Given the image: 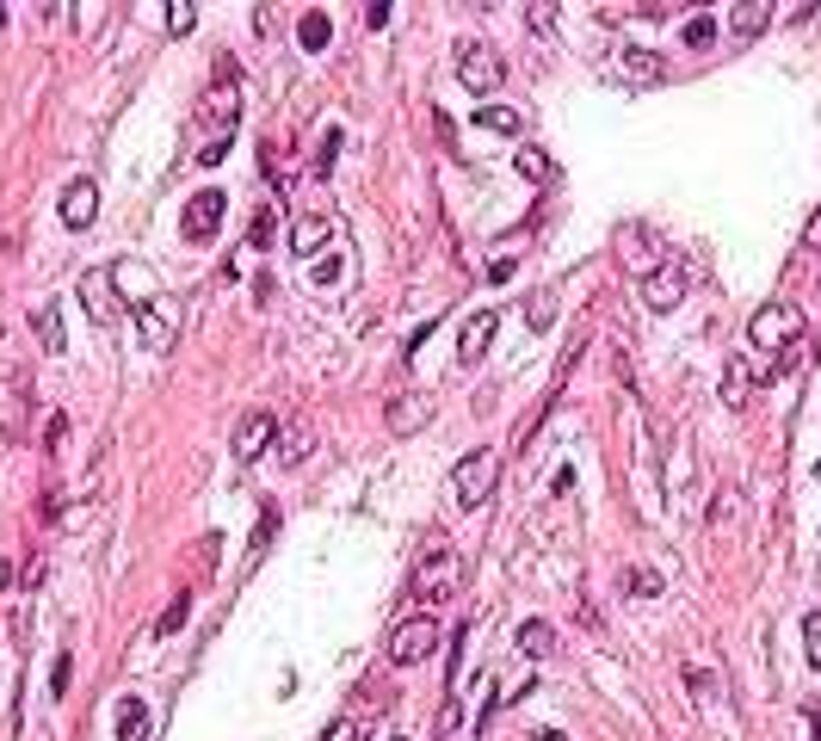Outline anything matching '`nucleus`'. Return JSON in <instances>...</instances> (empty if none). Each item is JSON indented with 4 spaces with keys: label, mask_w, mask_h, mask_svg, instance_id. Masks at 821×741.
Returning a JSON list of instances; mask_svg holds the SVG:
<instances>
[{
    "label": "nucleus",
    "mask_w": 821,
    "mask_h": 741,
    "mask_svg": "<svg viewBox=\"0 0 821 741\" xmlns=\"http://www.w3.org/2000/svg\"><path fill=\"white\" fill-rule=\"evenodd\" d=\"M457 81L470 87V93H482V105H488V93L507 81V56L494 50V44H482V38H463V44H457Z\"/></svg>",
    "instance_id": "nucleus-1"
},
{
    "label": "nucleus",
    "mask_w": 821,
    "mask_h": 741,
    "mask_svg": "<svg viewBox=\"0 0 821 741\" xmlns=\"http://www.w3.org/2000/svg\"><path fill=\"white\" fill-rule=\"evenodd\" d=\"M457 581H463V562L439 544V550H426L420 556V569H414V599H420V606H439V599H451L457 593Z\"/></svg>",
    "instance_id": "nucleus-2"
},
{
    "label": "nucleus",
    "mask_w": 821,
    "mask_h": 741,
    "mask_svg": "<svg viewBox=\"0 0 821 741\" xmlns=\"http://www.w3.org/2000/svg\"><path fill=\"white\" fill-rule=\"evenodd\" d=\"M747 340H754L760 352H791V346L803 340V315H797V303H766L754 322H747Z\"/></svg>",
    "instance_id": "nucleus-3"
},
{
    "label": "nucleus",
    "mask_w": 821,
    "mask_h": 741,
    "mask_svg": "<svg viewBox=\"0 0 821 741\" xmlns=\"http://www.w3.org/2000/svg\"><path fill=\"white\" fill-rule=\"evenodd\" d=\"M136 334L149 352H173V340H180V297L161 291L149 303H136Z\"/></svg>",
    "instance_id": "nucleus-4"
},
{
    "label": "nucleus",
    "mask_w": 821,
    "mask_h": 741,
    "mask_svg": "<svg viewBox=\"0 0 821 741\" xmlns=\"http://www.w3.org/2000/svg\"><path fill=\"white\" fill-rule=\"evenodd\" d=\"M494 482H501V457L494 451H470L457 464V476H451V488H457V507H488V494H494Z\"/></svg>",
    "instance_id": "nucleus-5"
},
{
    "label": "nucleus",
    "mask_w": 821,
    "mask_h": 741,
    "mask_svg": "<svg viewBox=\"0 0 821 741\" xmlns=\"http://www.w3.org/2000/svg\"><path fill=\"white\" fill-rule=\"evenodd\" d=\"M686 291H692V272H686V260H661V266H649V272H642V303H649L655 315L680 309V303H686Z\"/></svg>",
    "instance_id": "nucleus-6"
},
{
    "label": "nucleus",
    "mask_w": 821,
    "mask_h": 741,
    "mask_svg": "<svg viewBox=\"0 0 821 741\" xmlns=\"http://www.w3.org/2000/svg\"><path fill=\"white\" fill-rule=\"evenodd\" d=\"M192 112H198V124H217L223 136L241 124V81L229 75V68H223V75L217 81H210L204 93H198V105H192Z\"/></svg>",
    "instance_id": "nucleus-7"
},
{
    "label": "nucleus",
    "mask_w": 821,
    "mask_h": 741,
    "mask_svg": "<svg viewBox=\"0 0 821 741\" xmlns=\"http://www.w3.org/2000/svg\"><path fill=\"white\" fill-rule=\"evenodd\" d=\"M433 414H439V396H433V390H402V396H389V408H383V420H389V433H396V439L420 433Z\"/></svg>",
    "instance_id": "nucleus-8"
},
{
    "label": "nucleus",
    "mask_w": 821,
    "mask_h": 741,
    "mask_svg": "<svg viewBox=\"0 0 821 741\" xmlns=\"http://www.w3.org/2000/svg\"><path fill=\"white\" fill-rule=\"evenodd\" d=\"M433 649H439V618H408L396 637H389V661H396V667H414Z\"/></svg>",
    "instance_id": "nucleus-9"
},
{
    "label": "nucleus",
    "mask_w": 821,
    "mask_h": 741,
    "mask_svg": "<svg viewBox=\"0 0 821 741\" xmlns=\"http://www.w3.org/2000/svg\"><path fill=\"white\" fill-rule=\"evenodd\" d=\"M278 445V420L272 414H241V427L229 433V451H235V464H254V457Z\"/></svg>",
    "instance_id": "nucleus-10"
},
{
    "label": "nucleus",
    "mask_w": 821,
    "mask_h": 741,
    "mask_svg": "<svg viewBox=\"0 0 821 741\" xmlns=\"http://www.w3.org/2000/svg\"><path fill=\"white\" fill-rule=\"evenodd\" d=\"M223 210H229L223 192H192L186 198V241H210L223 229Z\"/></svg>",
    "instance_id": "nucleus-11"
},
{
    "label": "nucleus",
    "mask_w": 821,
    "mask_h": 741,
    "mask_svg": "<svg viewBox=\"0 0 821 741\" xmlns=\"http://www.w3.org/2000/svg\"><path fill=\"white\" fill-rule=\"evenodd\" d=\"M494 328H501V315H494V309L463 315V328H457V359H463V365H476L482 352L494 346Z\"/></svg>",
    "instance_id": "nucleus-12"
},
{
    "label": "nucleus",
    "mask_w": 821,
    "mask_h": 741,
    "mask_svg": "<svg viewBox=\"0 0 821 741\" xmlns=\"http://www.w3.org/2000/svg\"><path fill=\"white\" fill-rule=\"evenodd\" d=\"M81 303H87L93 322H118V309H124L118 278H112V272H87V278H81Z\"/></svg>",
    "instance_id": "nucleus-13"
},
{
    "label": "nucleus",
    "mask_w": 821,
    "mask_h": 741,
    "mask_svg": "<svg viewBox=\"0 0 821 741\" xmlns=\"http://www.w3.org/2000/svg\"><path fill=\"white\" fill-rule=\"evenodd\" d=\"M56 210H62V223H68V229H87V223L99 217V186H93V180L62 186V204H56Z\"/></svg>",
    "instance_id": "nucleus-14"
},
{
    "label": "nucleus",
    "mask_w": 821,
    "mask_h": 741,
    "mask_svg": "<svg viewBox=\"0 0 821 741\" xmlns=\"http://www.w3.org/2000/svg\"><path fill=\"white\" fill-rule=\"evenodd\" d=\"M309 451H315V420H291V427L278 433V464H284V470H297Z\"/></svg>",
    "instance_id": "nucleus-15"
},
{
    "label": "nucleus",
    "mask_w": 821,
    "mask_h": 741,
    "mask_svg": "<svg viewBox=\"0 0 821 741\" xmlns=\"http://www.w3.org/2000/svg\"><path fill=\"white\" fill-rule=\"evenodd\" d=\"M334 241V217H303L297 229H291V254H321V247H328Z\"/></svg>",
    "instance_id": "nucleus-16"
},
{
    "label": "nucleus",
    "mask_w": 821,
    "mask_h": 741,
    "mask_svg": "<svg viewBox=\"0 0 821 741\" xmlns=\"http://www.w3.org/2000/svg\"><path fill=\"white\" fill-rule=\"evenodd\" d=\"M297 44H303L309 56H321V50H328V44H334V25H328V13H303V19H297Z\"/></svg>",
    "instance_id": "nucleus-17"
},
{
    "label": "nucleus",
    "mask_w": 821,
    "mask_h": 741,
    "mask_svg": "<svg viewBox=\"0 0 821 741\" xmlns=\"http://www.w3.org/2000/svg\"><path fill=\"white\" fill-rule=\"evenodd\" d=\"M118 741H149V704H142V698L118 704Z\"/></svg>",
    "instance_id": "nucleus-18"
},
{
    "label": "nucleus",
    "mask_w": 821,
    "mask_h": 741,
    "mask_svg": "<svg viewBox=\"0 0 821 741\" xmlns=\"http://www.w3.org/2000/svg\"><path fill=\"white\" fill-rule=\"evenodd\" d=\"M31 334L44 340V352H62V346H68V334H62V315H56V303H44L38 315H31Z\"/></svg>",
    "instance_id": "nucleus-19"
},
{
    "label": "nucleus",
    "mask_w": 821,
    "mask_h": 741,
    "mask_svg": "<svg viewBox=\"0 0 821 741\" xmlns=\"http://www.w3.org/2000/svg\"><path fill=\"white\" fill-rule=\"evenodd\" d=\"M519 649H525L531 661H538V655H550V649H556V630H550L544 618H525V624H519Z\"/></svg>",
    "instance_id": "nucleus-20"
},
{
    "label": "nucleus",
    "mask_w": 821,
    "mask_h": 741,
    "mask_svg": "<svg viewBox=\"0 0 821 741\" xmlns=\"http://www.w3.org/2000/svg\"><path fill=\"white\" fill-rule=\"evenodd\" d=\"M476 124H482V130H494V136H519V130H525V118L513 112V105H482V112H476Z\"/></svg>",
    "instance_id": "nucleus-21"
},
{
    "label": "nucleus",
    "mask_w": 821,
    "mask_h": 741,
    "mask_svg": "<svg viewBox=\"0 0 821 741\" xmlns=\"http://www.w3.org/2000/svg\"><path fill=\"white\" fill-rule=\"evenodd\" d=\"M346 272H352V254H346V247H340V254H321L309 278H315L321 291H328V285H346Z\"/></svg>",
    "instance_id": "nucleus-22"
},
{
    "label": "nucleus",
    "mask_w": 821,
    "mask_h": 741,
    "mask_svg": "<svg viewBox=\"0 0 821 741\" xmlns=\"http://www.w3.org/2000/svg\"><path fill=\"white\" fill-rule=\"evenodd\" d=\"M747 396H754V371H747V365L735 359V365L723 371V402H729V408H741Z\"/></svg>",
    "instance_id": "nucleus-23"
},
{
    "label": "nucleus",
    "mask_w": 821,
    "mask_h": 741,
    "mask_svg": "<svg viewBox=\"0 0 821 741\" xmlns=\"http://www.w3.org/2000/svg\"><path fill=\"white\" fill-rule=\"evenodd\" d=\"M624 75L630 81H661V56L655 50H624Z\"/></svg>",
    "instance_id": "nucleus-24"
},
{
    "label": "nucleus",
    "mask_w": 821,
    "mask_h": 741,
    "mask_svg": "<svg viewBox=\"0 0 821 741\" xmlns=\"http://www.w3.org/2000/svg\"><path fill=\"white\" fill-rule=\"evenodd\" d=\"M519 173H525L531 186H550V180H556V167H550L544 149H519Z\"/></svg>",
    "instance_id": "nucleus-25"
},
{
    "label": "nucleus",
    "mask_w": 821,
    "mask_h": 741,
    "mask_svg": "<svg viewBox=\"0 0 821 741\" xmlns=\"http://www.w3.org/2000/svg\"><path fill=\"white\" fill-rule=\"evenodd\" d=\"M525 322L544 334V328L556 322V291H531V297H525Z\"/></svg>",
    "instance_id": "nucleus-26"
},
{
    "label": "nucleus",
    "mask_w": 821,
    "mask_h": 741,
    "mask_svg": "<svg viewBox=\"0 0 821 741\" xmlns=\"http://www.w3.org/2000/svg\"><path fill=\"white\" fill-rule=\"evenodd\" d=\"M278 241V210H254V223H247V247H272Z\"/></svg>",
    "instance_id": "nucleus-27"
},
{
    "label": "nucleus",
    "mask_w": 821,
    "mask_h": 741,
    "mask_svg": "<svg viewBox=\"0 0 821 741\" xmlns=\"http://www.w3.org/2000/svg\"><path fill=\"white\" fill-rule=\"evenodd\" d=\"M772 19V7L766 0H754V7H735V38H754V31Z\"/></svg>",
    "instance_id": "nucleus-28"
},
{
    "label": "nucleus",
    "mask_w": 821,
    "mask_h": 741,
    "mask_svg": "<svg viewBox=\"0 0 821 741\" xmlns=\"http://www.w3.org/2000/svg\"><path fill=\"white\" fill-rule=\"evenodd\" d=\"M686 44H692V50H710V44H717V19L692 13V19H686Z\"/></svg>",
    "instance_id": "nucleus-29"
},
{
    "label": "nucleus",
    "mask_w": 821,
    "mask_h": 741,
    "mask_svg": "<svg viewBox=\"0 0 821 741\" xmlns=\"http://www.w3.org/2000/svg\"><path fill=\"white\" fill-rule=\"evenodd\" d=\"M186 612H192V593H173V606L155 618V630H161V637H173V630H180L186 624Z\"/></svg>",
    "instance_id": "nucleus-30"
},
{
    "label": "nucleus",
    "mask_w": 821,
    "mask_h": 741,
    "mask_svg": "<svg viewBox=\"0 0 821 741\" xmlns=\"http://www.w3.org/2000/svg\"><path fill=\"white\" fill-rule=\"evenodd\" d=\"M624 593H630V599H655V593H661V575H655V569H630V575H624Z\"/></svg>",
    "instance_id": "nucleus-31"
},
{
    "label": "nucleus",
    "mask_w": 821,
    "mask_h": 741,
    "mask_svg": "<svg viewBox=\"0 0 821 741\" xmlns=\"http://www.w3.org/2000/svg\"><path fill=\"white\" fill-rule=\"evenodd\" d=\"M463 643H470V624L451 630V674H445V680H451V698H457V686H463Z\"/></svg>",
    "instance_id": "nucleus-32"
},
{
    "label": "nucleus",
    "mask_w": 821,
    "mask_h": 741,
    "mask_svg": "<svg viewBox=\"0 0 821 741\" xmlns=\"http://www.w3.org/2000/svg\"><path fill=\"white\" fill-rule=\"evenodd\" d=\"M192 25H198V7H186V0H167V31H173V38H186Z\"/></svg>",
    "instance_id": "nucleus-33"
},
{
    "label": "nucleus",
    "mask_w": 821,
    "mask_h": 741,
    "mask_svg": "<svg viewBox=\"0 0 821 741\" xmlns=\"http://www.w3.org/2000/svg\"><path fill=\"white\" fill-rule=\"evenodd\" d=\"M803 649H809V667H821V612L803 618Z\"/></svg>",
    "instance_id": "nucleus-34"
},
{
    "label": "nucleus",
    "mask_w": 821,
    "mask_h": 741,
    "mask_svg": "<svg viewBox=\"0 0 821 741\" xmlns=\"http://www.w3.org/2000/svg\"><path fill=\"white\" fill-rule=\"evenodd\" d=\"M272 519H278V513L266 507V513H260V532H254V550H247V562H260V550L272 544Z\"/></svg>",
    "instance_id": "nucleus-35"
},
{
    "label": "nucleus",
    "mask_w": 821,
    "mask_h": 741,
    "mask_svg": "<svg viewBox=\"0 0 821 741\" xmlns=\"http://www.w3.org/2000/svg\"><path fill=\"white\" fill-rule=\"evenodd\" d=\"M223 155H229V136H210V143L198 149V167H217Z\"/></svg>",
    "instance_id": "nucleus-36"
},
{
    "label": "nucleus",
    "mask_w": 821,
    "mask_h": 741,
    "mask_svg": "<svg viewBox=\"0 0 821 741\" xmlns=\"http://www.w3.org/2000/svg\"><path fill=\"white\" fill-rule=\"evenodd\" d=\"M334 155H340V130H328V143H321V155H315V173H328Z\"/></svg>",
    "instance_id": "nucleus-37"
},
{
    "label": "nucleus",
    "mask_w": 821,
    "mask_h": 741,
    "mask_svg": "<svg viewBox=\"0 0 821 741\" xmlns=\"http://www.w3.org/2000/svg\"><path fill=\"white\" fill-rule=\"evenodd\" d=\"M260 161H266V173H272V186H284V180H291V173H284V161H278V149H272V143L260 149Z\"/></svg>",
    "instance_id": "nucleus-38"
},
{
    "label": "nucleus",
    "mask_w": 821,
    "mask_h": 741,
    "mask_svg": "<svg viewBox=\"0 0 821 741\" xmlns=\"http://www.w3.org/2000/svg\"><path fill=\"white\" fill-rule=\"evenodd\" d=\"M513 272H519L513 260H494V266H488V285H507V278H513Z\"/></svg>",
    "instance_id": "nucleus-39"
},
{
    "label": "nucleus",
    "mask_w": 821,
    "mask_h": 741,
    "mask_svg": "<svg viewBox=\"0 0 821 741\" xmlns=\"http://www.w3.org/2000/svg\"><path fill=\"white\" fill-rule=\"evenodd\" d=\"M525 19H531V31H550V19H556V7H531Z\"/></svg>",
    "instance_id": "nucleus-40"
},
{
    "label": "nucleus",
    "mask_w": 821,
    "mask_h": 741,
    "mask_svg": "<svg viewBox=\"0 0 821 741\" xmlns=\"http://www.w3.org/2000/svg\"><path fill=\"white\" fill-rule=\"evenodd\" d=\"M38 513H44V519H62V494H56V488H50L44 501H38Z\"/></svg>",
    "instance_id": "nucleus-41"
},
{
    "label": "nucleus",
    "mask_w": 821,
    "mask_h": 741,
    "mask_svg": "<svg viewBox=\"0 0 821 741\" xmlns=\"http://www.w3.org/2000/svg\"><path fill=\"white\" fill-rule=\"evenodd\" d=\"M803 717H809V729H815V741H821V704H809Z\"/></svg>",
    "instance_id": "nucleus-42"
},
{
    "label": "nucleus",
    "mask_w": 821,
    "mask_h": 741,
    "mask_svg": "<svg viewBox=\"0 0 821 741\" xmlns=\"http://www.w3.org/2000/svg\"><path fill=\"white\" fill-rule=\"evenodd\" d=\"M346 741H371V723H359V729H352V735H346Z\"/></svg>",
    "instance_id": "nucleus-43"
},
{
    "label": "nucleus",
    "mask_w": 821,
    "mask_h": 741,
    "mask_svg": "<svg viewBox=\"0 0 821 741\" xmlns=\"http://www.w3.org/2000/svg\"><path fill=\"white\" fill-rule=\"evenodd\" d=\"M389 741H402V735H389Z\"/></svg>",
    "instance_id": "nucleus-44"
}]
</instances>
